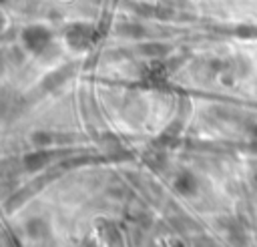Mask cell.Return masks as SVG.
Here are the masks:
<instances>
[{"label":"cell","instance_id":"1","mask_svg":"<svg viewBox=\"0 0 257 247\" xmlns=\"http://www.w3.org/2000/svg\"><path fill=\"white\" fill-rule=\"evenodd\" d=\"M22 38H24L26 46L32 48V50H36V52L42 50V48H46V44L50 42V34L42 26H30V28H26Z\"/></svg>","mask_w":257,"mask_h":247}]
</instances>
